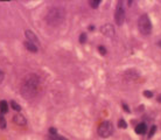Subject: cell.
Instances as JSON below:
<instances>
[{
    "label": "cell",
    "instance_id": "cell-1",
    "mask_svg": "<svg viewBox=\"0 0 161 140\" xmlns=\"http://www.w3.org/2000/svg\"><path fill=\"white\" fill-rule=\"evenodd\" d=\"M40 90V78L38 75H34V74H30V75H27L22 83H21V95L27 98V99H30L38 95Z\"/></svg>",
    "mask_w": 161,
    "mask_h": 140
},
{
    "label": "cell",
    "instance_id": "cell-2",
    "mask_svg": "<svg viewBox=\"0 0 161 140\" xmlns=\"http://www.w3.org/2000/svg\"><path fill=\"white\" fill-rule=\"evenodd\" d=\"M64 18V12L61 7H53L48 11L47 15H46V21L48 22V25L51 26H56L60 25L62 22Z\"/></svg>",
    "mask_w": 161,
    "mask_h": 140
},
{
    "label": "cell",
    "instance_id": "cell-3",
    "mask_svg": "<svg viewBox=\"0 0 161 140\" xmlns=\"http://www.w3.org/2000/svg\"><path fill=\"white\" fill-rule=\"evenodd\" d=\"M138 27H139V31L141 34L144 35H148L152 31V23H151V20L148 18L147 14H143L139 20H138Z\"/></svg>",
    "mask_w": 161,
    "mask_h": 140
},
{
    "label": "cell",
    "instance_id": "cell-4",
    "mask_svg": "<svg viewBox=\"0 0 161 140\" xmlns=\"http://www.w3.org/2000/svg\"><path fill=\"white\" fill-rule=\"evenodd\" d=\"M113 133V125L111 122H103L99 126H98V134L102 138H109L111 134Z\"/></svg>",
    "mask_w": 161,
    "mask_h": 140
},
{
    "label": "cell",
    "instance_id": "cell-5",
    "mask_svg": "<svg viewBox=\"0 0 161 140\" xmlns=\"http://www.w3.org/2000/svg\"><path fill=\"white\" fill-rule=\"evenodd\" d=\"M114 21L118 26H121L125 21V10H124V5L121 1H119L117 5L116 13H114Z\"/></svg>",
    "mask_w": 161,
    "mask_h": 140
},
{
    "label": "cell",
    "instance_id": "cell-6",
    "mask_svg": "<svg viewBox=\"0 0 161 140\" xmlns=\"http://www.w3.org/2000/svg\"><path fill=\"white\" fill-rule=\"evenodd\" d=\"M101 32H102L103 35H105V36H108V38H113V36H114V33H116L114 27H113L112 25H110V23H106V25L102 26Z\"/></svg>",
    "mask_w": 161,
    "mask_h": 140
},
{
    "label": "cell",
    "instance_id": "cell-7",
    "mask_svg": "<svg viewBox=\"0 0 161 140\" xmlns=\"http://www.w3.org/2000/svg\"><path fill=\"white\" fill-rule=\"evenodd\" d=\"M26 38H27V41H29V42H32V43H34V44H39L40 42H39V40H38V38L35 36V34L32 32V31H26Z\"/></svg>",
    "mask_w": 161,
    "mask_h": 140
},
{
    "label": "cell",
    "instance_id": "cell-8",
    "mask_svg": "<svg viewBox=\"0 0 161 140\" xmlns=\"http://www.w3.org/2000/svg\"><path fill=\"white\" fill-rule=\"evenodd\" d=\"M13 122L16 124V125H19V126H23V125H26V118L22 116V115H15L14 116V118H13Z\"/></svg>",
    "mask_w": 161,
    "mask_h": 140
},
{
    "label": "cell",
    "instance_id": "cell-9",
    "mask_svg": "<svg viewBox=\"0 0 161 140\" xmlns=\"http://www.w3.org/2000/svg\"><path fill=\"white\" fill-rule=\"evenodd\" d=\"M147 131V126L145 123H140L136 126V133L137 134H145Z\"/></svg>",
    "mask_w": 161,
    "mask_h": 140
},
{
    "label": "cell",
    "instance_id": "cell-10",
    "mask_svg": "<svg viewBox=\"0 0 161 140\" xmlns=\"http://www.w3.org/2000/svg\"><path fill=\"white\" fill-rule=\"evenodd\" d=\"M25 47H26L28 50L33 51V53H36V51H38V46L34 44V43H32V42H29V41H26V42H25Z\"/></svg>",
    "mask_w": 161,
    "mask_h": 140
},
{
    "label": "cell",
    "instance_id": "cell-11",
    "mask_svg": "<svg viewBox=\"0 0 161 140\" xmlns=\"http://www.w3.org/2000/svg\"><path fill=\"white\" fill-rule=\"evenodd\" d=\"M8 112V105L6 100H1L0 102V113H7Z\"/></svg>",
    "mask_w": 161,
    "mask_h": 140
},
{
    "label": "cell",
    "instance_id": "cell-12",
    "mask_svg": "<svg viewBox=\"0 0 161 140\" xmlns=\"http://www.w3.org/2000/svg\"><path fill=\"white\" fill-rule=\"evenodd\" d=\"M48 139L49 140H68V139H66V138L62 137V135H58V133L57 134H49Z\"/></svg>",
    "mask_w": 161,
    "mask_h": 140
},
{
    "label": "cell",
    "instance_id": "cell-13",
    "mask_svg": "<svg viewBox=\"0 0 161 140\" xmlns=\"http://www.w3.org/2000/svg\"><path fill=\"white\" fill-rule=\"evenodd\" d=\"M11 106H12V109L15 110V111H20V110H21V106H20L16 102H14V100L11 102Z\"/></svg>",
    "mask_w": 161,
    "mask_h": 140
},
{
    "label": "cell",
    "instance_id": "cell-14",
    "mask_svg": "<svg viewBox=\"0 0 161 140\" xmlns=\"http://www.w3.org/2000/svg\"><path fill=\"white\" fill-rule=\"evenodd\" d=\"M118 126H119L120 128H126V127H127V124H126V122H125L124 119H120V120L118 122Z\"/></svg>",
    "mask_w": 161,
    "mask_h": 140
},
{
    "label": "cell",
    "instance_id": "cell-15",
    "mask_svg": "<svg viewBox=\"0 0 161 140\" xmlns=\"http://www.w3.org/2000/svg\"><path fill=\"white\" fill-rule=\"evenodd\" d=\"M6 127V122L4 119V117L0 115V128H5Z\"/></svg>",
    "mask_w": 161,
    "mask_h": 140
},
{
    "label": "cell",
    "instance_id": "cell-16",
    "mask_svg": "<svg viewBox=\"0 0 161 140\" xmlns=\"http://www.w3.org/2000/svg\"><path fill=\"white\" fill-rule=\"evenodd\" d=\"M99 3H101L99 0H96V1H90L89 4L91 5V7H92V8H97V7H98V5H99Z\"/></svg>",
    "mask_w": 161,
    "mask_h": 140
},
{
    "label": "cell",
    "instance_id": "cell-17",
    "mask_svg": "<svg viewBox=\"0 0 161 140\" xmlns=\"http://www.w3.org/2000/svg\"><path fill=\"white\" fill-rule=\"evenodd\" d=\"M79 42L81 43H85L86 42V34L85 33H82L81 36H79Z\"/></svg>",
    "mask_w": 161,
    "mask_h": 140
},
{
    "label": "cell",
    "instance_id": "cell-18",
    "mask_svg": "<svg viewBox=\"0 0 161 140\" xmlns=\"http://www.w3.org/2000/svg\"><path fill=\"white\" fill-rule=\"evenodd\" d=\"M98 50H99V53H101L102 55H105V54H106V48L103 47V46H99V47H98Z\"/></svg>",
    "mask_w": 161,
    "mask_h": 140
},
{
    "label": "cell",
    "instance_id": "cell-19",
    "mask_svg": "<svg viewBox=\"0 0 161 140\" xmlns=\"http://www.w3.org/2000/svg\"><path fill=\"white\" fill-rule=\"evenodd\" d=\"M144 95H145L147 98H152V96H153V92H151V91L146 90V91H144Z\"/></svg>",
    "mask_w": 161,
    "mask_h": 140
},
{
    "label": "cell",
    "instance_id": "cell-20",
    "mask_svg": "<svg viewBox=\"0 0 161 140\" xmlns=\"http://www.w3.org/2000/svg\"><path fill=\"white\" fill-rule=\"evenodd\" d=\"M155 131H156V126H153L152 130H151V132H149V137H153V134L155 133Z\"/></svg>",
    "mask_w": 161,
    "mask_h": 140
},
{
    "label": "cell",
    "instance_id": "cell-21",
    "mask_svg": "<svg viewBox=\"0 0 161 140\" xmlns=\"http://www.w3.org/2000/svg\"><path fill=\"white\" fill-rule=\"evenodd\" d=\"M49 133H50V134H57V131H56L55 128L51 127V128H49Z\"/></svg>",
    "mask_w": 161,
    "mask_h": 140
},
{
    "label": "cell",
    "instance_id": "cell-22",
    "mask_svg": "<svg viewBox=\"0 0 161 140\" xmlns=\"http://www.w3.org/2000/svg\"><path fill=\"white\" fill-rule=\"evenodd\" d=\"M123 109H125L126 112H130V109H128V106L126 104H124V103H123Z\"/></svg>",
    "mask_w": 161,
    "mask_h": 140
},
{
    "label": "cell",
    "instance_id": "cell-23",
    "mask_svg": "<svg viewBox=\"0 0 161 140\" xmlns=\"http://www.w3.org/2000/svg\"><path fill=\"white\" fill-rule=\"evenodd\" d=\"M3 79H4V72H3L1 70H0V83L3 82Z\"/></svg>",
    "mask_w": 161,
    "mask_h": 140
},
{
    "label": "cell",
    "instance_id": "cell-24",
    "mask_svg": "<svg viewBox=\"0 0 161 140\" xmlns=\"http://www.w3.org/2000/svg\"><path fill=\"white\" fill-rule=\"evenodd\" d=\"M158 102L161 103V95H159V97H158Z\"/></svg>",
    "mask_w": 161,
    "mask_h": 140
}]
</instances>
